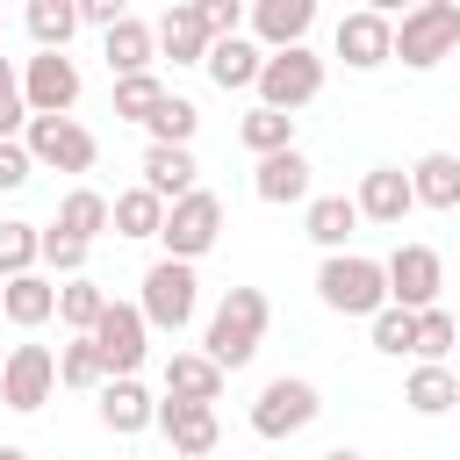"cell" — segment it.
<instances>
[{"label": "cell", "instance_id": "cell-1", "mask_svg": "<svg viewBox=\"0 0 460 460\" xmlns=\"http://www.w3.org/2000/svg\"><path fill=\"white\" fill-rule=\"evenodd\" d=\"M266 323H273V302H266L259 288H223V302H216V316H208V331H201V352H208L223 374H237V367L259 352Z\"/></svg>", "mask_w": 460, "mask_h": 460}, {"label": "cell", "instance_id": "cell-2", "mask_svg": "<svg viewBox=\"0 0 460 460\" xmlns=\"http://www.w3.org/2000/svg\"><path fill=\"white\" fill-rule=\"evenodd\" d=\"M316 302L338 309V316H381V309H388V273H381V259L331 252V259L316 266Z\"/></svg>", "mask_w": 460, "mask_h": 460}, {"label": "cell", "instance_id": "cell-3", "mask_svg": "<svg viewBox=\"0 0 460 460\" xmlns=\"http://www.w3.org/2000/svg\"><path fill=\"white\" fill-rule=\"evenodd\" d=\"M460 50V7L453 0H417V7H402V22H395V58L410 65V72H431L438 58H453Z\"/></svg>", "mask_w": 460, "mask_h": 460}, {"label": "cell", "instance_id": "cell-4", "mask_svg": "<svg viewBox=\"0 0 460 460\" xmlns=\"http://www.w3.org/2000/svg\"><path fill=\"white\" fill-rule=\"evenodd\" d=\"M22 151H29V165H50V172H93L101 137H93L79 115H29Z\"/></svg>", "mask_w": 460, "mask_h": 460}, {"label": "cell", "instance_id": "cell-5", "mask_svg": "<svg viewBox=\"0 0 460 460\" xmlns=\"http://www.w3.org/2000/svg\"><path fill=\"white\" fill-rule=\"evenodd\" d=\"M259 108H280V115H295V108H309L316 93H323V58L309 50V43H295V50H266V65H259Z\"/></svg>", "mask_w": 460, "mask_h": 460}, {"label": "cell", "instance_id": "cell-6", "mask_svg": "<svg viewBox=\"0 0 460 460\" xmlns=\"http://www.w3.org/2000/svg\"><path fill=\"white\" fill-rule=\"evenodd\" d=\"M144 295H137V309H144V323L151 331H187L194 323V309H201V280H194V266H180V259H158V266H144V280H137Z\"/></svg>", "mask_w": 460, "mask_h": 460}, {"label": "cell", "instance_id": "cell-7", "mask_svg": "<svg viewBox=\"0 0 460 460\" xmlns=\"http://www.w3.org/2000/svg\"><path fill=\"white\" fill-rule=\"evenodd\" d=\"M216 237H223V194H208V187H194V194H180V201L165 208V230H158V244H165V259H180V266H194L201 252H216Z\"/></svg>", "mask_w": 460, "mask_h": 460}, {"label": "cell", "instance_id": "cell-8", "mask_svg": "<svg viewBox=\"0 0 460 460\" xmlns=\"http://www.w3.org/2000/svg\"><path fill=\"white\" fill-rule=\"evenodd\" d=\"M323 417V395H316V381H302V374H273L266 388H259V402H252V431L259 438H295V431H309Z\"/></svg>", "mask_w": 460, "mask_h": 460}, {"label": "cell", "instance_id": "cell-9", "mask_svg": "<svg viewBox=\"0 0 460 460\" xmlns=\"http://www.w3.org/2000/svg\"><path fill=\"white\" fill-rule=\"evenodd\" d=\"M86 338H93L108 381H129V374L144 367V352H151V323H144V309H137V302H115V295H108V309H101V323H93Z\"/></svg>", "mask_w": 460, "mask_h": 460}, {"label": "cell", "instance_id": "cell-10", "mask_svg": "<svg viewBox=\"0 0 460 460\" xmlns=\"http://www.w3.org/2000/svg\"><path fill=\"white\" fill-rule=\"evenodd\" d=\"M381 273H388V302L395 309H438V288H446V259L431 252V244H395L388 259H381Z\"/></svg>", "mask_w": 460, "mask_h": 460}, {"label": "cell", "instance_id": "cell-11", "mask_svg": "<svg viewBox=\"0 0 460 460\" xmlns=\"http://www.w3.org/2000/svg\"><path fill=\"white\" fill-rule=\"evenodd\" d=\"M22 101H29V115H72L79 108V65L65 50H36L22 65Z\"/></svg>", "mask_w": 460, "mask_h": 460}, {"label": "cell", "instance_id": "cell-12", "mask_svg": "<svg viewBox=\"0 0 460 460\" xmlns=\"http://www.w3.org/2000/svg\"><path fill=\"white\" fill-rule=\"evenodd\" d=\"M50 388H58V352L50 345H14L7 367H0V402L29 417V410L50 402Z\"/></svg>", "mask_w": 460, "mask_h": 460}, {"label": "cell", "instance_id": "cell-13", "mask_svg": "<svg viewBox=\"0 0 460 460\" xmlns=\"http://www.w3.org/2000/svg\"><path fill=\"white\" fill-rule=\"evenodd\" d=\"M331 50L345 58V72H374V65L395 58V22L381 7H352V14H338V43Z\"/></svg>", "mask_w": 460, "mask_h": 460}, {"label": "cell", "instance_id": "cell-14", "mask_svg": "<svg viewBox=\"0 0 460 460\" xmlns=\"http://www.w3.org/2000/svg\"><path fill=\"white\" fill-rule=\"evenodd\" d=\"M352 208H359V223H381V230H395V223L417 208V194H410V172H402V165H367V172H359V194H352Z\"/></svg>", "mask_w": 460, "mask_h": 460}, {"label": "cell", "instance_id": "cell-15", "mask_svg": "<svg viewBox=\"0 0 460 460\" xmlns=\"http://www.w3.org/2000/svg\"><path fill=\"white\" fill-rule=\"evenodd\" d=\"M151 424L172 438V453H180V460H208V453H216V438H223V424H216V410H208V402H172V395H165Z\"/></svg>", "mask_w": 460, "mask_h": 460}, {"label": "cell", "instance_id": "cell-16", "mask_svg": "<svg viewBox=\"0 0 460 460\" xmlns=\"http://www.w3.org/2000/svg\"><path fill=\"white\" fill-rule=\"evenodd\" d=\"M252 43L259 50H295L302 36H309V22H316V0H252Z\"/></svg>", "mask_w": 460, "mask_h": 460}, {"label": "cell", "instance_id": "cell-17", "mask_svg": "<svg viewBox=\"0 0 460 460\" xmlns=\"http://www.w3.org/2000/svg\"><path fill=\"white\" fill-rule=\"evenodd\" d=\"M0 316H7L14 331H43V323L58 316V280H50V273H14V280H0Z\"/></svg>", "mask_w": 460, "mask_h": 460}, {"label": "cell", "instance_id": "cell-18", "mask_svg": "<svg viewBox=\"0 0 460 460\" xmlns=\"http://www.w3.org/2000/svg\"><path fill=\"white\" fill-rule=\"evenodd\" d=\"M151 36H158V50H165L172 65H201L208 43H216V36L201 29V7H194V0H172V7L151 22Z\"/></svg>", "mask_w": 460, "mask_h": 460}, {"label": "cell", "instance_id": "cell-19", "mask_svg": "<svg viewBox=\"0 0 460 460\" xmlns=\"http://www.w3.org/2000/svg\"><path fill=\"white\" fill-rule=\"evenodd\" d=\"M137 172H144L137 187H151V194H158L165 208H172L180 194H194V187H201V165H194V151H180V144H151Z\"/></svg>", "mask_w": 460, "mask_h": 460}, {"label": "cell", "instance_id": "cell-20", "mask_svg": "<svg viewBox=\"0 0 460 460\" xmlns=\"http://www.w3.org/2000/svg\"><path fill=\"white\" fill-rule=\"evenodd\" d=\"M309 158L302 151H273V158H259L252 165V194L266 201V208H288V201H309Z\"/></svg>", "mask_w": 460, "mask_h": 460}, {"label": "cell", "instance_id": "cell-21", "mask_svg": "<svg viewBox=\"0 0 460 460\" xmlns=\"http://www.w3.org/2000/svg\"><path fill=\"white\" fill-rule=\"evenodd\" d=\"M101 58H108V72H115V79H137V72H151V65H158V36H151V22L122 14V22L101 36Z\"/></svg>", "mask_w": 460, "mask_h": 460}, {"label": "cell", "instance_id": "cell-22", "mask_svg": "<svg viewBox=\"0 0 460 460\" xmlns=\"http://www.w3.org/2000/svg\"><path fill=\"white\" fill-rule=\"evenodd\" d=\"M259 65H266V50H259L252 36H223V43H208V58H201V72H208L223 93H252V86H259Z\"/></svg>", "mask_w": 460, "mask_h": 460}, {"label": "cell", "instance_id": "cell-23", "mask_svg": "<svg viewBox=\"0 0 460 460\" xmlns=\"http://www.w3.org/2000/svg\"><path fill=\"white\" fill-rule=\"evenodd\" d=\"M151 417H158V402H151V388L129 374V381H101V424L115 431V438H137V431H151Z\"/></svg>", "mask_w": 460, "mask_h": 460}, {"label": "cell", "instance_id": "cell-24", "mask_svg": "<svg viewBox=\"0 0 460 460\" xmlns=\"http://www.w3.org/2000/svg\"><path fill=\"white\" fill-rule=\"evenodd\" d=\"M302 230L323 244V259H331V252H345V237L359 230V208H352V194H309V201H302Z\"/></svg>", "mask_w": 460, "mask_h": 460}, {"label": "cell", "instance_id": "cell-25", "mask_svg": "<svg viewBox=\"0 0 460 460\" xmlns=\"http://www.w3.org/2000/svg\"><path fill=\"white\" fill-rule=\"evenodd\" d=\"M165 395H172V402H208V410H216L223 367H216L208 352H172V359H165Z\"/></svg>", "mask_w": 460, "mask_h": 460}, {"label": "cell", "instance_id": "cell-26", "mask_svg": "<svg viewBox=\"0 0 460 460\" xmlns=\"http://www.w3.org/2000/svg\"><path fill=\"white\" fill-rule=\"evenodd\" d=\"M410 194H417V208H460V158L453 151H424L410 165Z\"/></svg>", "mask_w": 460, "mask_h": 460}, {"label": "cell", "instance_id": "cell-27", "mask_svg": "<svg viewBox=\"0 0 460 460\" xmlns=\"http://www.w3.org/2000/svg\"><path fill=\"white\" fill-rule=\"evenodd\" d=\"M108 230H115V237H158V230H165V201H158L151 187H122V194L108 201Z\"/></svg>", "mask_w": 460, "mask_h": 460}, {"label": "cell", "instance_id": "cell-28", "mask_svg": "<svg viewBox=\"0 0 460 460\" xmlns=\"http://www.w3.org/2000/svg\"><path fill=\"white\" fill-rule=\"evenodd\" d=\"M237 144H244L252 158L295 151V115H280V108H244V122H237Z\"/></svg>", "mask_w": 460, "mask_h": 460}, {"label": "cell", "instance_id": "cell-29", "mask_svg": "<svg viewBox=\"0 0 460 460\" xmlns=\"http://www.w3.org/2000/svg\"><path fill=\"white\" fill-rule=\"evenodd\" d=\"M50 230H65V237L93 244V237L108 230V194H101V187H72V194L58 201V223H50Z\"/></svg>", "mask_w": 460, "mask_h": 460}, {"label": "cell", "instance_id": "cell-30", "mask_svg": "<svg viewBox=\"0 0 460 460\" xmlns=\"http://www.w3.org/2000/svg\"><path fill=\"white\" fill-rule=\"evenodd\" d=\"M402 402H410L417 417H446V410L460 402V381H453V367H424V359H417V374L402 381Z\"/></svg>", "mask_w": 460, "mask_h": 460}, {"label": "cell", "instance_id": "cell-31", "mask_svg": "<svg viewBox=\"0 0 460 460\" xmlns=\"http://www.w3.org/2000/svg\"><path fill=\"white\" fill-rule=\"evenodd\" d=\"M29 36H36V50H65L72 43V29H79V0H29Z\"/></svg>", "mask_w": 460, "mask_h": 460}, {"label": "cell", "instance_id": "cell-32", "mask_svg": "<svg viewBox=\"0 0 460 460\" xmlns=\"http://www.w3.org/2000/svg\"><path fill=\"white\" fill-rule=\"evenodd\" d=\"M151 144H180V151H194V129H201V108L187 101V93H165L158 108H151Z\"/></svg>", "mask_w": 460, "mask_h": 460}, {"label": "cell", "instance_id": "cell-33", "mask_svg": "<svg viewBox=\"0 0 460 460\" xmlns=\"http://www.w3.org/2000/svg\"><path fill=\"white\" fill-rule=\"evenodd\" d=\"M101 309H108V295L79 273V280H58V323L72 331V338H86L93 323H101Z\"/></svg>", "mask_w": 460, "mask_h": 460}, {"label": "cell", "instance_id": "cell-34", "mask_svg": "<svg viewBox=\"0 0 460 460\" xmlns=\"http://www.w3.org/2000/svg\"><path fill=\"white\" fill-rule=\"evenodd\" d=\"M36 259H43V230L22 223V216H7V223H0V280L36 273Z\"/></svg>", "mask_w": 460, "mask_h": 460}, {"label": "cell", "instance_id": "cell-35", "mask_svg": "<svg viewBox=\"0 0 460 460\" xmlns=\"http://www.w3.org/2000/svg\"><path fill=\"white\" fill-rule=\"evenodd\" d=\"M101 381H108V367H101L93 338H72V345H58V388H101Z\"/></svg>", "mask_w": 460, "mask_h": 460}, {"label": "cell", "instance_id": "cell-36", "mask_svg": "<svg viewBox=\"0 0 460 460\" xmlns=\"http://www.w3.org/2000/svg\"><path fill=\"white\" fill-rule=\"evenodd\" d=\"M165 101L158 72H137V79H115V122H151V108Z\"/></svg>", "mask_w": 460, "mask_h": 460}, {"label": "cell", "instance_id": "cell-37", "mask_svg": "<svg viewBox=\"0 0 460 460\" xmlns=\"http://www.w3.org/2000/svg\"><path fill=\"white\" fill-rule=\"evenodd\" d=\"M460 345V331H453V309H417V359L424 367H446V352Z\"/></svg>", "mask_w": 460, "mask_h": 460}, {"label": "cell", "instance_id": "cell-38", "mask_svg": "<svg viewBox=\"0 0 460 460\" xmlns=\"http://www.w3.org/2000/svg\"><path fill=\"white\" fill-rule=\"evenodd\" d=\"M374 323V352H388V359H402V352H417V316L410 309H381V316H367Z\"/></svg>", "mask_w": 460, "mask_h": 460}, {"label": "cell", "instance_id": "cell-39", "mask_svg": "<svg viewBox=\"0 0 460 460\" xmlns=\"http://www.w3.org/2000/svg\"><path fill=\"white\" fill-rule=\"evenodd\" d=\"M36 266H50L58 280H79V273H86V244L65 237V230H43V259H36Z\"/></svg>", "mask_w": 460, "mask_h": 460}, {"label": "cell", "instance_id": "cell-40", "mask_svg": "<svg viewBox=\"0 0 460 460\" xmlns=\"http://www.w3.org/2000/svg\"><path fill=\"white\" fill-rule=\"evenodd\" d=\"M194 7H201V29H208L216 43L244 29V0H194Z\"/></svg>", "mask_w": 460, "mask_h": 460}, {"label": "cell", "instance_id": "cell-41", "mask_svg": "<svg viewBox=\"0 0 460 460\" xmlns=\"http://www.w3.org/2000/svg\"><path fill=\"white\" fill-rule=\"evenodd\" d=\"M22 129H29V101L0 93V144H22Z\"/></svg>", "mask_w": 460, "mask_h": 460}, {"label": "cell", "instance_id": "cell-42", "mask_svg": "<svg viewBox=\"0 0 460 460\" xmlns=\"http://www.w3.org/2000/svg\"><path fill=\"white\" fill-rule=\"evenodd\" d=\"M29 172H36V165H29V151H22V144H0V194H14Z\"/></svg>", "mask_w": 460, "mask_h": 460}, {"label": "cell", "instance_id": "cell-43", "mask_svg": "<svg viewBox=\"0 0 460 460\" xmlns=\"http://www.w3.org/2000/svg\"><path fill=\"white\" fill-rule=\"evenodd\" d=\"M79 22H93V29L108 36V29L122 22V0H79Z\"/></svg>", "mask_w": 460, "mask_h": 460}, {"label": "cell", "instance_id": "cell-44", "mask_svg": "<svg viewBox=\"0 0 460 460\" xmlns=\"http://www.w3.org/2000/svg\"><path fill=\"white\" fill-rule=\"evenodd\" d=\"M0 93H22V72H14V58H0Z\"/></svg>", "mask_w": 460, "mask_h": 460}, {"label": "cell", "instance_id": "cell-45", "mask_svg": "<svg viewBox=\"0 0 460 460\" xmlns=\"http://www.w3.org/2000/svg\"><path fill=\"white\" fill-rule=\"evenodd\" d=\"M323 460H359V453H352V446H331V453H323Z\"/></svg>", "mask_w": 460, "mask_h": 460}, {"label": "cell", "instance_id": "cell-46", "mask_svg": "<svg viewBox=\"0 0 460 460\" xmlns=\"http://www.w3.org/2000/svg\"><path fill=\"white\" fill-rule=\"evenodd\" d=\"M0 460H29V453H22V446H0Z\"/></svg>", "mask_w": 460, "mask_h": 460}, {"label": "cell", "instance_id": "cell-47", "mask_svg": "<svg viewBox=\"0 0 460 460\" xmlns=\"http://www.w3.org/2000/svg\"><path fill=\"white\" fill-rule=\"evenodd\" d=\"M453 331H460V309H453Z\"/></svg>", "mask_w": 460, "mask_h": 460}]
</instances>
